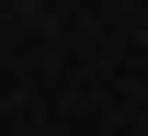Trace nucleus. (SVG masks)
I'll return each instance as SVG.
<instances>
[{"mask_svg":"<svg viewBox=\"0 0 148 136\" xmlns=\"http://www.w3.org/2000/svg\"><path fill=\"white\" fill-rule=\"evenodd\" d=\"M0 114H12V102H0Z\"/></svg>","mask_w":148,"mask_h":136,"instance_id":"nucleus-1","label":"nucleus"}]
</instances>
